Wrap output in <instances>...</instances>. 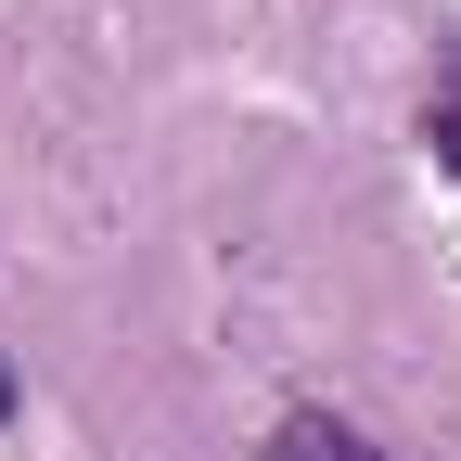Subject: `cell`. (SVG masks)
<instances>
[{"instance_id": "1", "label": "cell", "mask_w": 461, "mask_h": 461, "mask_svg": "<svg viewBox=\"0 0 461 461\" xmlns=\"http://www.w3.org/2000/svg\"><path fill=\"white\" fill-rule=\"evenodd\" d=\"M257 461H397V448H372L346 411H282V423L257 436Z\"/></svg>"}, {"instance_id": "2", "label": "cell", "mask_w": 461, "mask_h": 461, "mask_svg": "<svg viewBox=\"0 0 461 461\" xmlns=\"http://www.w3.org/2000/svg\"><path fill=\"white\" fill-rule=\"evenodd\" d=\"M423 154H436V180H461V51L436 65V90H423Z\"/></svg>"}, {"instance_id": "3", "label": "cell", "mask_w": 461, "mask_h": 461, "mask_svg": "<svg viewBox=\"0 0 461 461\" xmlns=\"http://www.w3.org/2000/svg\"><path fill=\"white\" fill-rule=\"evenodd\" d=\"M0 423H14V359H0Z\"/></svg>"}]
</instances>
